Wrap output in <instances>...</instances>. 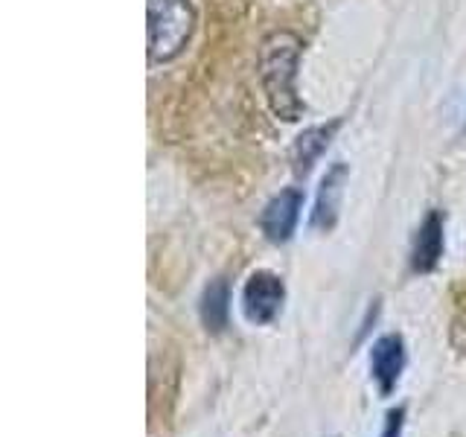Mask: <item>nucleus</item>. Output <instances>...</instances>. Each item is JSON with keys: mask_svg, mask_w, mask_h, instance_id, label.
<instances>
[{"mask_svg": "<svg viewBox=\"0 0 466 437\" xmlns=\"http://www.w3.org/2000/svg\"><path fill=\"white\" fill-rule=\"evenodd\" d=\"M300 208H303L300 189H283V193L271 198L268 208L262 210V218H259L262 233H266L271 242H286L298 228Z\"/></svg>", "mask_w": 466, "mask_h": 437, "instance_id": "20e7f679", "label": "nucleus"}, {"mask_svg": "<svg viewBox=\"0 0 466 437\" xmlns=\"http://www.w3.org/2000/svg\"><path fill=\"white\" fill-rule=\"evenodd\" d=\"M298 62H300V38L291 33H274L262 41L259 50V79L266 87L271 111L286 123L303 117V102L298 97Z\"/></svg>", "mask_w": 466, "mask_h": 437, "instance_id": "f257e3e1", "label": "nucleus"}, {"mask_svg": "<svg viewBox=\"0 0 466 437\" xmlns=\"http://www.w3.org/2000/svg\"><path fill=\"white\" fill-rule=\"evenodd\" d=\"M146 4H149V58L169 62L193 36L196 9L189 0H146Z\"/></svg>", "mask_w": 466, "mask_h": 437, "instance_id": "f03ea898", "label": "nucleus"}, {"mask_svg": "<svg viewBox=\"0 0 466 437\" xmlns=\"http://www.w3.org/2000/svg\"><path fill=\"white\" fill-rule=\"evenodd\" d=\"M402 408L400 412H390L388 414V426H385V434L382 437H400V432H402Z\"/></svg>", "mask_w": 466, "mask_h": 437, "instance_id": "9d476101", "label": "nucleus"}, {"mask_svg": "<svg viewBox=\"0 0 466 437\" xmlns=\"http://www.w3.org/2000/svg\"><path fill=\"white\" fill-rule=\"evenodd\" d=\"M344 181H347V167L335 164L324 181H320L318 189V201H315V213H312V225L320 230H329L339 218V208H341V193H344Z\"/></svg>", "mask_w": 466, "mask_h": 437, "instance_id": "0eeeda50", "label": "nucleus"}, {"mask_svg": "<svg viewBox=\"0 0 466 437\" xmlns=\"http://www.w3.org/2000/svg\"><path fill=\"white\" fill-rule=\"evenodd\" d=\"M228 312H230V289L225 280H216L204 289V298H201L204 327L213 330V332H222L228 327Z\"/></svg>", "mask_w": 466, "mask_h": 437, "instance_id": "1a4fd4ad", "label": "nucleus"}, {"mask_svg": "<svg viewBox=\"0 0 466 437\" xmlns=\"http://www.w3.org/2000/svg\"><path fill=\"white\" fill-rule=\"evenodd\" d=\"M370 371H373V379L379 382V391L388 393L397 388L400 376L405 371V344L400 335H382L373 350H370Z\"/></svg>", "mask_w": 466, "mask_h": 437, "instance_id": "39448f33", "label": "nucleus"}, {"mask_svg": "<svg viewBox=\"0 0 466 437\" xmlns=\"http://www.w3.org/2000/svg\"><path fill=\"white\" fill-rule=\"evenodd\" d=\"M286 300V286L271 271H257L242 289V312L251 324H268Z\"/></svg>", "mask_w": 466, "mask_h": 437, "instance_id": "7ed1b4c3", "label": "nucleus"}, {"mask_svg": "<svg viewBox=\"0 0 466 437\" xmlns=\"http://www.w3.org/2000/svg\"><path fill=\"white\" fill-rule=\"evenodd\" d=\"M335 128L339 123H329V126H318V128H309L303 131L295 143V152H291V160H295V172L298 175H306L312 169V164L320 158V152L329 146V137L335 135Z\"/></svg>", "mask_w": 466, "mask_h": 437, "instance_id": "6e6552de", "label": "nucleus"}, {"mask_svg": "<svg viewBox=\"0 0 466 437\" xmlns=\"http://www.w3.org/2000/svg\"><path fill=\"white\" fill-rule=\"evenodd\" d=\"M443 257V216L441 213H429L426 222L420 225L417 237H414V248H411V269L426 274L431 271Z\"/></svg>", "mask_w": 466, "mask_h": 437, "instance_id": "423d86ee", "label": "nucleus"}]
</instances>
